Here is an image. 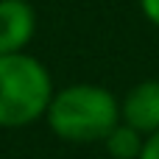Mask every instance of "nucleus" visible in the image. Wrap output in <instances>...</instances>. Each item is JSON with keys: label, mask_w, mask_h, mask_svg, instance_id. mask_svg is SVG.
<instances>
[{"label": "nucleus", "mask_w": 159, "mask_h": 159, "mask_svg": "<svg viewBox=\"0 0 159 159\" xmlns=\"http://www.w3.org/2000/svg\"><path fill=\"white\" fill-rule=\"evenodd\" d=\"M45 117L64 143H103L120 123V103L101 84H70L53 92Z\"/></svg>", "instance_id": "1"}, {"label": "nucleus", "mask_w": 159, "mask_h": 159, "mask_svg": "<svg viewBox=\"0 0 159 159\" xmlns=\"http://www.w3.org/2000/svg\"><path fill=\"white\" fill-rule=\"evenodd\" d=\"M53 78L31 53L0 56V129H22L48 115Z\"/></svg>", "instance_id": "2"}, {"label": "nucleus", "mask_w": 159, "mask_h": 159, "mask_svg": "<svg viewBox=\"0 0 159 159\" xmlns=\"http://www.w3.org/2000/svg\"><path fill=\"white\" fill-rule=\"evenodd\" d=\"M36 34V11L28 0H0V56L22 53Z\"/></svg>", "instance_id": "3"}, {"label": "nucleus", "mask_w": 159, "mask_h": 159, "mask_svg": "<svg viewBox=\"0 0 159 159\" xmlns=\"http://www.w3.org/2000/svg\"><path fill=\"white\" fill-rule=\"evenodd\" d=\"M120 120L145 137L159 131V81L157 78L140 81L126 92V98L120 101Z\"/></svg>", "instance_id": "4"}, {"label": "nucleus", "mask_w": 159, "mask_h": 159, "mask_svg": "<svg viewBox=\"0 0 159 159\" xmlns=\"http://www.w3.org/2000/svg\"><path fill=\"white\" fill-rule=\"evenodd\" d=\"M103 145H106L109 159H140L143 145H145V134H140L137 129H131L129 123L120 120V123L106 134Z\"/></svg>", "instance_id": "5"}, {"label": "nucleus", "mask_w": 159, "mask_h": 159, "mask_svg": "<svg viewBox=\"0 0 159 159\" xmlns=\"http://www.w3.org/2000/svg\"><path fill=\"white\" fill-rule=\"evenodd\" d=\"M140 159H159V131L145 137V145H143V154Z\"/></svg>", "instance_id": "6"}, {"label": "nucleus", "mask_w": 159, "mask_h": 159, "mask_svg": "<svg viewBox=\"0 0 159 159\" xmlns=\"http://www.w3.org/2000/svg\"><path fill=\"white\" fill-rule=\"evenodd\" d=\"M140 8H143L145 20L159 28V0H140Z\"/></svg>", "instance_id": "7"}]
</instances>
